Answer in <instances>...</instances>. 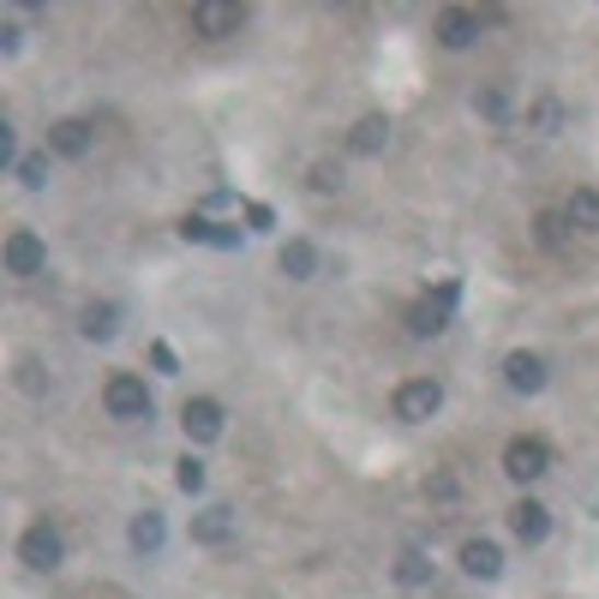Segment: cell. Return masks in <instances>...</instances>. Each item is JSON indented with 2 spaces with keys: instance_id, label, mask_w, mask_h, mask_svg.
Segmentation results:
<instances>
[{
  "instance_id": "obj_1",
  "label": "cell",
  "mask_w": 599,
  "mask_h": 599,
  "mask_svg": "<svg viewBox=\"0 0 599 599\" xmlns=\"http://www.w3.org/2000/svg\"><path fill=\"white\" fill-rule=\"evenodd\" d=\"M19 564L36 569V576H55V569L67 564V540H60L55 521H31V528L19 533Z\"/></svg>"
},
{
  "instance_id": "obj_2",
  "label": "cell",
  "mask_w": 599,
  "mask_h": 599,
  "mask_svg": "<svg viewBox=\"0 0 599 599\" xmlns=\"http://www.w3.org/2000/svg\"><path fill=\"white\" fill-rule=\"evenodd\" d=\"M102 407H108V419H150V390L138 372H114L108 384H102Z\"/></svg>"
},
{
  "instance_id": "obj_3",
  "label": "cell",
  "mask_w": 599,
  "mask_h": 599,
  "mask_svg": "<svg viewBox=\"0 0 599 599\" xmlns=\"http://www.w3.org/2000/svg\"><path fill=\"white\" fill-rule=\"evenodd\" d=\"M504 474L516 480V486H533L540 474H552V450H545V438H509L504 444Z\"/></svg>"
},
{
  "instance_id": "obj_4",
  "label": "cell",
  "mask_w": 599,
  "mask_h": 599,
  "mask_svg": "<svg viewBox=\"0 0 599 599\" xmlns=\"http://www.w3.org/2000/svg\"><path fill=\"white\" fill-rule=\"evenodd\" d=\"M390 407H396L402 426H419V419H431V414L444 407V384H438V378H407Z\"/></svg>"
},
{
  "instance_id": "obj_5",
  "label": "cell",
  "mask_w": 599,
  "mask_h": 599,
  "mask_svg": "<svg viewBox=\"0 0 599 599\" xmlns=\"http://www.w3.org/2000/svg\"><path fill=\"white\" fill-rule=\"evenodd\" d=\"M240 24H246V7H234V0H198L193 7V36H204V43L240 36Z\"/></svg>"
},
{
  "instance_id": "obj_6",
  "label": "cell",
  "mask_w": 599,
  "mask_h": 599,
  "mask_svg": "<svg viewBox=\"0 0 599 599\" xmlns=\"http://www.w3.org/2000/svg\"><path fill=\"white\" fill-rule=\"evenodd\" d=\"M480 31H486V12H474V7H444L438 19H431V36H438L444 48H474Z\"/></svg>"
},
{
  "instance_id": "obj_7",
  "label": "cell",
  "mask_w": 599,
  "mask_h": 599,
  "mask_svg": "<svg viewBox=\"0 0 599 599\" xmlns=\"http://www.w3.org/2000/svg\"><path fill=\"white\" fill-rule=\"evenodd\" d=\"M91 145H96V126H91V120H79V114H67V120L48 126V157L79 162V157H91Z\"/></svg>"
},
{
  "instance_id": "obj_8",
  "label": "cell",
  "mask_w": 599,
  "mask_h": 599,
  "mask_svg": "<svg viewBox=\"0 0 599 599\" xmlns=\"http://www.w3.org/2000/svg\"><path fill=\"white\" fill-rule=\"evenodd\" d=\"M0 258H7V276H36L48 264V246L31 234V228H12L7 246H0Z\"/></svg>"
},
{
  "instance_id": "obj_9",
  "label": "cell",
  "mask_w": 599,
  "mask_h": 599,
  "mask_svg": "<svg viewBox=\"0 0 599 599\" xmlns=\"http://www.w3.org/2000/svg\"><path fill=\"white\" fill-rule=\"evenodd\" d=\"M222 426H228V414H222V402H210V396H193L181 407V431L193 444H216V438H222Z\"/></svg>"
},
{
  "instance_id": "obj_10",
  "label": "cell",
  "mask_w": 599,
  "mask_h": 599,
  "mask_svg": "<svg viewBox=\"0 0 599 599\" xmlns=\"http://www.w3.org/2000/svg\"><path fill=\"white\" fill-rule=\"evenodd\" d=\"M545 378H552V372H545V360H540V354H528V348H516L504 360V384L516 390V396H540Z\"/></svg>"
},
{
  "instance_id": "obj_11",
  "label": "cell",
  "mask_w": 599,
  "mask_h": 599,
  "mask_svg": "<svg viewBox=\"0 0 599 599\" xmlns=\"http://www.w3.org/2000/svg\"><path fill=\"white\" fill-rule=\"evenodd\" d=\"M234 533H240V516L228 504H210L193 516V545H228Z\"/></svg>"
},
{
  "instance_id": "obj_12",
  "label": "cell",
  "mask_w": 599,
  "mask_h": 599,
  "mask_svg": "<svg viewBox=\"0 0 599 599\" xmlns=\"http://www.w3.org/2000/svg\"><path fill=\"white\" fill-rule=\"evenodd\" d=\"M456 564H462V576H474V581H498L504 576V552L492 540H462Z\"/></svg>"
},
{
  "instance_id": "obj_13",
  "label": "cell",
  "mask_w": 599,
  "mask_h": 599,
  "mask_svg": "<svg viewBox=\"0 0 599 599\" xmlns=\"http://www.w3.org/2000/svg\"><path fill=\"white\" fill-rule=\"evenodd\" d=\"M509 533H516L521 545H540L545 533H552V509H545L540 498H521L516 509H509Z\"/></svg>"
},
{
  "instance_id": "obj_14",
  "label": "cell",
  "mask_w": 599,
  "mask_h": 599,
  "mask_svg": "<svg viewBox=\"0 0 599 599\" xmlns=\"http://www.w3.org/2000/svg\"><path fill=\"white\" fill-rule=\"evenodd\" d=\"M444 330H450V306H438V300L407 306V336L414 342H431V336H444Z\"/></svg>"
},
{
  "instance_id": "obj_15",
  "label": "cell",
  "mask_w": 599,
  "mask_h": 599,
  "mask_svg": "<svg viewBox=\"0 0 599 599\" xmlns=\"http://www.w3.org/2000/svg\"><path fill=\"white\" fill-rule=\"evenodd\" d=\"M114 330H120V306H114V300H91L79 312V336L84 342H108Z\"/></svg>"
},
{
  "instance_id": "obj_16",
  "label": "cell",
  "mask_w": 599,
  "mask_h": 599,
  "mask_svg": "<svg viewBox=\"0 0 599 599\" xmlns=\"http://www.w3.org/2000/svg\"><path fill=\"white\" fill-rule=\"evenodd\" d=\"M384 145H390V120H384V114H360L354 133H348V150H354V157H378Z\"/></svg>"
},
{
  "instance_id": "obj_17",
  "label": "cell",
  "mask_w": 599,
  "mask_h": 599,
  "mask_svg": "<svg viewBox=\"0 0 599 599\" xmlns=\"http://www.w3.org/2000/svg\"><path fill=\"white\" fill-rule=\"evenodd\" d=\"M564 216H569L576 234H599V186H576L569 204H564Z\"/></svg>"
},
{
  "instance_id": "obj_18",
  "label": "cell",
  "mask_w": 599,
  "mask_h": 599,
  "mask_svg": "<svg viewBox=\"0 0 599 599\" xmlns=\"http://www.w3.org/2000/svg\"><path fill=\"white\" fill-rule=\"evenodd\" d=\"M276 264H283V276H295V283H312L318 276V246L312 240H288V246L276 252Z\"/></svg>"
},
{
  "instance_id": "obj_19",
  "label": "cell",
  "mask_w": 599,
  "mask_h": 599,
  "mask_svg": "<svg viewBox=\"0 0 599 599\" xmlns=\"http://www.w3.org/2000/svg\"><path fill=\"white\" fill-rule=\"evenodd\" d=\"M126 540H133V552L157 557V552H162V540H169V528H162V516H157V509H145V516H133V528H126Z\"/></svg>"
},
{
  "instance_id": "obj_20",
  "label": "cell",
  "mask_w": 599,
  "mask_h": 599,
  "mask_svg": "<svg viewBox=\"0 0 599 599\" xmlns=\"http://www.w3.org/2000/svg\"><path fill=\"white\" fill-rule=\"evenodd\" d=\"M396 581H402V588H426V581H431V557L419 552V545H407V552L396 557Z\"/></svg>"
},
{
  "instance_id": "obj_21",
  "label": "cell",
  "mask_w": 599,
  "mask_h": 599,
  "mask_svg": "<svg viewBox=\"0 0 599 599\" xmlns=\"http://www.w3.org/2000/svg\"><path fill=\"white\" fill-rule=\"evenodd\" d=\"M181 234H186V240H204V246H240L234 228H216V222H204V216H186Z\"/></svg>"
},
{
  "instance_id": "obj_22",
  "label": "cell",
  "mask_w": 599,
  "mask_h": 599,
  "mask_svg": "<svg viewBox=\"0 0 599 599\" xmlns=\"http://www.w3.org/2000/svg\"><path fill=\"white\" fill-rule=\"evenodd\" d=\"M533 240L557 252V246L569 240V216H564V210H540V216H533Z\"/></svg>"
},
{
  "instance_id": "obj_23",
  "label": "cell",
  "mask_w": 599,
  "mask_h": 599,
  "mask_svg": "<svg viewBox=\"0 0 599 599\" xmlns=\"http://www.w3.org/2000/svg\"><path fill=\"white\" fill-rule=\"evenodd\" d=\"M474 108L480 114H486V120H509V91H504V84H480V91H474Z\"/></svg>"
},
{
  "instance_id": "obj_24",
  "label": "cell",
  "mask_w": 599,
  "mask_h": 599,
  "mask_svg": "<svg viewBox=\"0 0 599 599\" xmlns=\"http://www.w3.org/2000/svg\"><path fill=\"white\" fill-rule=\"evenodd\" d=\"M12 174H19V186H31V193H43V186H48V150H31V157H24V162H19V169H12Z\"/></svg>"
},
{
  "instance_id": "obj_25",
  "label": "cell",
  "mask_w": 599,
  "mask_h": 599,
  "mask_svg": "<svg viewBox=\"0 0 599 599\" xmlns=\"http://www.w3.org/2000/svg\"><path fill=\"white\" fill-rule=\"evenodd\" d=\"M174 486H181L186 498H198V492H204V462H198L193 450H186L181 462H174Z\"/></svg>"
},
{
  "instance_id": "obj_26",
  "label": "cell",
  "mask_w": 599,
  "mask_h": 599,
  "mask_svg": "<svg viewBox=\"0 0 599 599\" xmlns=\"http://www.w3.org/2000/svg\"><path fill=\"white\" fill-rule=\"evenodd\" d=\"M528 126H540V133H557V126H564V108H557L552 96L533 102V108H528Z\"/></svg>"
},
{
  "instance_id": "obj_27",
  "label": "cell",
  "mask_w": 599,
  "mask_h": 599,
  "mask_svg": "<svg viewBox=\"0 0 599 599\" xmlns=\"http://www.w3.org/2000/svg\"><path fill=\"white\" fill-rule=\"evenodd\" d=\"M312 186H318V193H336L342 169H336V162H312Z\"/></svg>"
},
{
  "instance_id": "obj_28",
  "label": "cell",
  "mask_w": 599,
  "mask_h": 599,
  "mask_svg": "<svg viewBox=\"0 0 599 599\" xmlns=\"http://www.w3.org/2000/svg\"><path fill=\"white\" fill-rule=\"evenodd\" d=\"M19 384H24V390H31V396H43V390H48V378H43V366H36V360H19Z\"/></svg>"
},
{
  "instance_id": "obj_29",
  "label": "cell",
  "mask_w": 599,
  "mask_h": 599,
  "mask_svg": "<svg viewBox=\"0 0 599 599\" xmlns=\"http://www.w3.org/2000/svg\"><path fill=\"white\" fill-rule=\"evenodd\" d=\"M150 366H157V372H174V348H169V342H150Z\"/></svg>"
},
{
  "instance_id": "obj_30",
  "label": "cell",
  "mask_w": 599,
  "mask_h": 599,
  "mask_svg": "<svg viewBox=\"0 0 599 599\" xmlns=\"http://www.w3.org/2000/svg\"><path fill=\"white\" fill-rule=\"evenodd\" d=\"M246 222L252 228H276V210H270V204H246Z\"/></svg>"
},
{
  "instance_id": "obj_31",
  "label": "cell",
  "mask_w": 599,
  "mask_h": 599,
  "mask_svg": "<svg viewBox=\"0 0 599 599\" xmlns=\"http://www.w3.org/2000/svg\"><path fill=\"white\" fill-rule=\"evenodd\" d=\"M19 43H24V31H19V24L7 19V24H0V48H7V55H12V48H19Z\"/></svg>"
},
{
  "instance_id": "obj_32",
  "label": "cell",
  "mask_w": 599,
  "mask_h": 599,
  "mask_svg": "<svg viewBox=\"0 0 599 599\" xmlns=\"http://www.w3.org/2000/svg\"><path fill=\"white\" fill-rule=\"evenodd\" d=\"M426 492H431V498H456V480H450V474H438Z\"/></svg>"
}]
</instances>
